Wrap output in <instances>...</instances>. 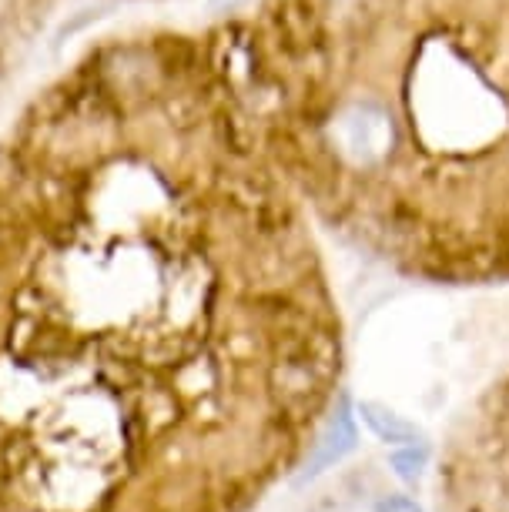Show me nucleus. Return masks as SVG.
I'll return each instance as SVG.
<instances>
[{"mask_svg": "<svg viewBox=\"0 0 509 512\" xmlns=\"http://www.w3.org/2000/svg\"><path fill=\"white\" fill-rule=\"evenodd\" d=\"M329 338L148 245L0 251V512H252L312 446Z\"/></svg>", "mask_w": 509, "mask_h": 512, "instance_id": "obj_1", "label": "nucleus"}, {"mask_svg": "<svg viewBox=\"0 0 509 512\" xmlns=\"http://www.w3.org/2000/svg\"><path fill=\"white\" fill-rule=\"evenodd\" d=\"M335 144L345 158L355 164H376L392 148V121L379 104L359 101L349 104L339 118H335Z\"/></svg>", "mask_w": 509, "mask_h": 512, "instance_id": "obj_2", "label": "nucleus"}, {"mask_svg": "<svg viewBox=\"0 0 509 512\" xmlns=\"http://www.w3.org/2000/svg\"><path fill=\"white\" fill-rule=\"evenodd\" d=\"M376 512H422V509L412 499H406V496H392V499L382 502Z\"/></svg>", "mask_w": 509, "mask_h": 512, "instance_id": "obj_3", "label": "nucleus"}, {"mask_svg": "<svg viewBox=\"0 0 509 512\" xmlns=\"http://www.w3.org/2000/svg\"><path fill=\"white\" fill-rule=\"evenodd\" d=\"M245 0H211V7L215 11H235V7H242Z\"/></svg>", "mask_w": 509, "mask_h": 512, "instance_id": "obj_4", "label": "nucleus"}]
</instances>
